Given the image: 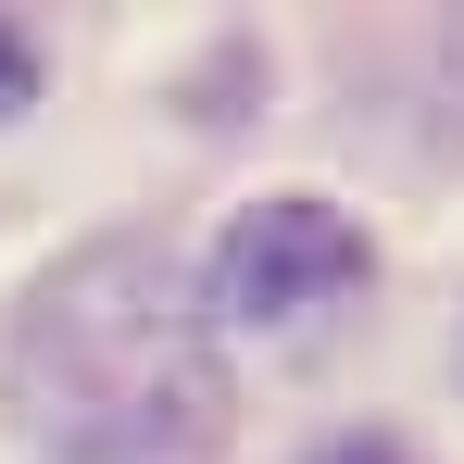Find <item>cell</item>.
Segmentation results:
<instances>
[{
    "mask_svg": "<svg viewBox=\"0 0 464 464\" xmlns=\"http://www.w3.org/2000/svg\"><path fill=\"white\" fill-rule=\"evenodd\" d=\"M13 414L51 464H163L214 427V326L163 238H88L13 326Z\"/></svg>",
    "mask_w": 464,
    "mask_h": 464,
    "instance_id": "1",
    "label": "cell"
},
{
    "mask_svg": "<svg viewBox=\"0 0 464 464\" xmlns=\"http://www.w3.org/2000/svg\"><path fill=\"white\" fill-rule=\"evenodd\" d=\"M38 101V51H25V25L0 13V113H25Z\"/></svg>",
    "mask_w": 464,
    "mask_h": 464,
    "instance_id": "3",
    "label": "cell"
},
{
    "mask_svg": "<svg viewBox=\"0 0 464 464\" xmlns=\"http://www.w3.org/2000/svg\"><path fill=\"white\" fill-rule=\"evenodd\" d=\"M364 276H377L364 227H352L339 201H314V188H276V201H251V214L214 238V276H201L188 302H201V326H251V339H276V326L339 314Z\"/></svg>",
    "mask_w": 464,
    "mask_h": 464,
    "instance_id": "2",
    "label": "cell"
}]
</instances>
